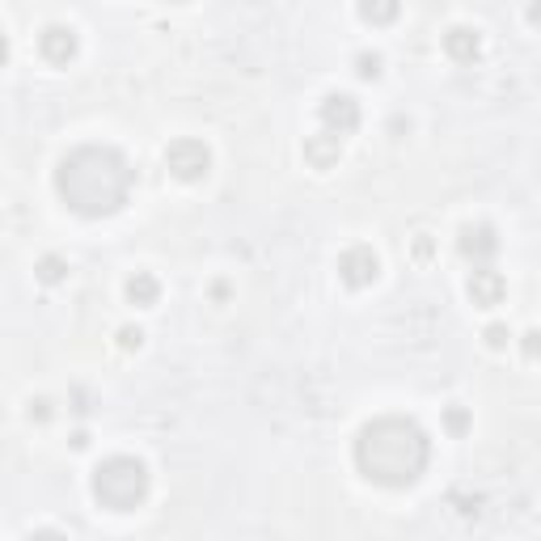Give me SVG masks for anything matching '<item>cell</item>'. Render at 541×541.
<instances>
[{
    "mask_svg": "<svg viewBox=\"0 0 541 541\" xmlns=\"http://www.w3.org/2000/svg\"><path fill=\"white\" fill-rule=\"evenodd\" d=\"M360 17L364 21H394L398 17V4L394 0H385V4H360Z\"/></svg>",
    "mask_w": 541,
    "mask_h": 541,
    "instance_id": "obj_14",
    "label": "cell"
},
{
    "mask_svg": "<svg viewBox=\"0 0 541 541\" xmlns=\"http://www.w3.org/2000/svg\"><path fill=\"white\" fill-rule=\"evenodd\" d=\"M30 419L47 423V419H51V402H47V398H34V402H30Z\"/></svg>",
    "mask_w": 541,
    "mask_h": 541,
    "instance_id": "obj_19",
    "label": "cell"
},
{
    "mask_svg": "<svg viewBox=\"0 0 541 541\" xmlns=\"http://www.w3.org/2000/svg\"><path fill=\"white\" fill-rule=\"evenodd\" d=\"M131 165L111 144H80L55 170V191L77 216H111L128 204L131 195Z\"/></svg>",
    "mask_w": 541,
    "mask_h": 541,
    "instance_id": "obj_1",
    "label": "cell"
},
{
    "mask_svg": "<svg viewBox=\"0 0 541 541\" xmlns=\"http://www.w3.org/2000/svg\"><path fill=\"white\" fill-rule=\"evenodd\" d=\"M457 246H462L465 258H474V262H487V258L499 250V237H495L491 224H465L462 237H457Z\"/></svg>",
    "mask_w": 541,
    "mask_h": 541,
    "instance_id": "obj_9",
    "label": "cell"
},
{
    "mask_svg": "<svg viewBox=\"0 0 541 541\" xmlns=\"http://www.w3.org/2000/svg\"><path fill=\"white\" fill-rule=\"evenodd\" d=\"M445 423H448V431H457V436H462V431L470 428V414H465L462 406H453V411L445 414Z\"/></svg>",
    "mask_w": 541,
    "mask_h": 541,
    "instance_id": "obj_17",
    "label": "cell"
},
{
    "mask_svg": "<svg viewBox=\"0 0 541 541\" xmlns=\"http://www.w3.org/2000/svg\"><path fill=\"white\" fill-rule=\"evenodd\" d=\"M487 347H508V326H487Z\"/></svg>",
    "mask_w": 541,
    "mask_h": 541,
    "instance_id": "obj_18",
    "label": "cell"
},
{
    "mask_svg": "<svg viewBox=\"0 0 541 541\" xmlns=\"http://www.w3.org/2000/svg\"><path fill=\"white\" fill-rule=\"evenodd\" d=\"M157 296H161V284L148 275V270H136V275L128 279V301L131 304L148 309V304H157Z\"/></svg>",
    "mask_w": 541,
    "mask_h": 541,
    "instance_id": "obj_12",
    "label": "cell"
},
{
    "mask_svg": "<svg viewBox=\"0 0 541 541\" xmlns=\"http://www.w3.org/2000/svg\"><path fill=\"white\" fill-rule=\"evenodd\" d=\"M525 355H537V335H533V330L525 335Z\"/></svg>",
    "mask_w": 541,
    "mask_h": 541,
    "instance_id": "obj_22",
    "label": "cell"
},
{
    "mask_svg": "<svg viewBox=\"0 0 541 541\" xmlns=\"http://www.w3.org/2000/svg\"><path fill=\"white\" fill-rule=\"evenodd\" d=\"M34 275H38L43 284H60V279L68 275V262L60 254H43L38 258V267H34Z\"/></svg>",
    "mask_w": 541,
    "mask_h": 541,
    "instance_id": "obj_13",
    "label": "cell"
},
{
    "mask_svg": "<svg viewBox=\"0 0 541 541\" xmlns=\"http://www.w3.org/2000/svg\"><path fill=\"white\" fill-rule=\"evenodd\" d=\"M414 254L428 258V254H431V241H428V237H419V241H414Z\"/></svg>",
    "mask_w": 541,
    "mask_h": 541,
    "instance_id": "obj_21",
    "label": "cell"
},
{
    "mask_svg": "<svg viewBox=\"0 0 541 541\" xmlns=\"http://www.w3.org/2000/svg\"><path fill=\"white\" fill-rule=\"evenodd\" d=\"M504 292H508V284H504V275L491 267H478L474 275H470V301L478 304V309H491V304L504 301Z\"/></svg>",
    "mask_w": 541,
    "mask_h": 541,
    "instance_id": "obj_8",
    "label": "cell"
},
{
    "mask_svg": "<svg viewBox=\"0 0 541 541\" xmlns=\"http://www.w3.org/2000/svg\"><path fill=\"white\" fill-rule=\"evenodd\" d=\"M38 51H43L47 64H68L77 55V30L72 26H47L38 34Z\"/></svg>",
    "mask_w": 541,
    "mask_h": 541,
    "instance_id": "obj_7",
    "label": "cell"
},
{
    "mask_svg": "<svg viewBox=\"0 0 541 541\" xmlns=\"http://www.w3.org/2000/svg\"><path fill=\"white\" fill-rule=\"evenodd\" d=\"M318 114H321V123H326V131L338 136V140L360 128V102H355L351 94H326Z\"/></svg>",
    "mask_w": 541,
    "mask_h": 541,
    "instance_id": "obj_5",
    "label": "cell"
},
{
    "mask_svg": "<svg viewBox=\"0 0 541 541\" xmlns=\"http://www.w3.org/2000/svg\"><path fill=\"white\" fill-rule=\"evenodd\" d=\"M165 165H170V174L182 178V182H195V178H204L212 170V153H207L204 140H191V136H182L165 148Z\"/></svg>",
    "mask_w": 541,
    "mask_h": 541,
    "instance_id": "obj_4",
    "label": "cell"
},
{
    "mask_svg": "<svg viewBox=\"0 0 541 541\" xmlns=\"http://www.w3.org/2000/svg\"><path fill=\"white\" fill-rule=\"evenodd\" d=\"M144 343V330H136V326H123V330H119V347L123 351H136Z\"/></svg>",
    "mask_w": 541,
    "mask_h": 541,
    "instance_id": "obj_16",
    "label": "cell"
},
{
    "mask_svg": "<svg viewBox=\"0 0 541 541\" xmlns=\"http://www.w3.org/2000/svg\"><path fill=\"white\" fill-rule=\"evenodd\" d=\"M355 72L364 80H377L381 77V55L377 51H364V55H355Z\"/></svg>",
    "mask_w": 541,
    "mask_h": 541,
    "instance_id": "obj_15",
    "label": "cell"
},
{
    "mask_svg": "<svg viewBox=\"0 0 541 541\" xmlns=\"http://www.w3.org/2000/svg\"><path fill=\"white\" fill-rule=\"evenodd\" d=\"M445 51L457 60V64H470V60H478V51H482V38H478V30H470V26H453V30L445 34Z\"/></svg>",
    "mask_w": 541,
    "mask_h": 541,
    "instance_id": "obj_11",
    "label": "cell"
},
{
    "mask_svg": "<svg viewBox=\"0 0 541 541\" xmlns=\"http://www.w3.org/2000/svg\"><path fill=\"white\" fill-rule=\"evenodd\" d=\"M338 157H343V140L338 136H330V131L304 136V161L313 170H330V165H338Z\"/></svg>",
    "mask_w": 541,
    "mask_h": 541,
    "instance_id": "obj_10",
    "label": "cell"
},
{
    "mask_svg": "<svg viewBox=\"0 0 541 541\" xmlns=\"http://www.w3.org/2000/svg\"><path fill=\"white\" fill-rule=\"evenodd\" d=\"M428 457H431L428 431L419 428L414 419H406V414H381V419H372L360 431V440H355V465H360V474L368 482H377V487H394V491L419 482L423 470H428Z\"/></svg>",
    "mask_w": 541,
    "mask_h": 541,
    "instance_id": "obj_2",
    "label": "cell"
},
{
    "mask_svg": "<svg viewBox=\"0 0 541 541\" xmlns=\"http://www.w3.org/2000/svg\"><path fill=\"white\" fill-rule=\"evenodd\" d=\"M377 270H381V262L372 254V246H351L338 254V279L347 287H368L377 279Z\"/></svg>",
    "mask_w": 541,
    "mask_h": 541,
    "instance_id": "obj_6",
    "label": "cell"
},
{
    "mask_svg": "<svg viewBox=\"0 0 541 541\" xmlns=\"http://www.w3.org/2000/svg\"><path fill=\"white\" fill-rule=\"evenodd\" d=\"M148 495V465L140 457H106V462L94 470V499L111 512H131L136 504H144Z\"/></svg>",
    "mask_w": 541,
    "mask_h": 541,
    "instance_id": "obj_3",
    "label": "cell"
},
{
    "mask_svg": "<svg viewBox=\"0 0 541 541\" xmlns=\"http://www.w3.org/2000/svg\"><path fill=\"white\" fill-rule=\"evenodd\" d=\"M4 60H9V38L0 34V64H4Z\"/></svg>",
    "mask_w": 541,
    "mask_h": 541,
    "instance_id": "obj_23",
    "label": "cell"
},
{
    "mask_svg": "<svg viewBox=\"0 0 541 541\" xmlns=\"http://www.w3.org/2000/svg\"><path fill=\"white\" fill-rule=\"evenodd\" d=\"M26 541H68V537L60 533V529H34V533H30Z\"/></svg>",
    "mask_w": 541,
    "mask_h": 541,
    "instance_id": "obj_20",
    "label": "cell"
}]
</instances>
